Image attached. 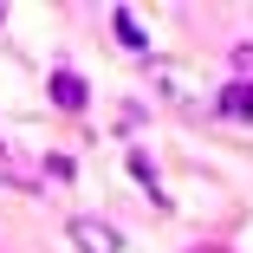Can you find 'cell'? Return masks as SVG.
<instances>
[{"label":"cell","mask_w":253,"mask_h":253,"mask_svg":"<svg viewBox=\"0 0 253 253\" xmlns=\"http://www.w3.org/2000/svg\"><path fill=\"white\" fill-rule=\"evenodd\" d=\"M188 253H221V247H188Z\"/></svg>","instance_id":"cell-8"},{"label":"cell","mask_w":253,"mask_h":253,"mask_svg":"<svg viewBox=\"0 0 253 253\" xmlns=\"http://www.w3.org/2000/svg\"><path fill=\"white\" fill-rule=\"evenodd\" d=\"M130 175H136V188H143L149 201H156V208H169V195H163V182H156V163H149V156H130Z\"/></svg>","instance_id":"cell-4"},{"label":"cell","mask_w":253,"mask_h":253,"mask_svg":"<svg viewBox=\"0 0 253 253\" xmlns=\"http://www.w3.org/2000/svg\"><path fill=\"white\" fill-rule=\"evenodd\" d=\"M111 33H117L124 45H136V52H143V45H149V33H143V20H136L130 7H117V13H111Z\"/></svg>","instance_id":"cell-5"},{"label":"cell","mask_w":253,"mask_h":253,"mask_svg":"<svg viewBox=\"0 0 253 253\" xmlns=\"http://www.w3.org/2000/svg\"><path fill=\"white\" fill-rule=\"evenodd\" d=\"M45 91H52L59 111H84V104H91V84H84L78 72H52V84H45Z\"/></svg>","instance_id":"cell-3"},{"label":"cell","mask_w":253,"mask_h":253,"mask_svg":"<svg viewBox=\"0 0 253 253\" xmlns=\"http://www.w3.org/2000/svg\"><path fill=\"white\" fill-rule=\"evenodd\" d=\"M214 111H221L227 124H253V84H247V78H227L221 97H214Z\"/></svg>","instance_id":"cell-2"},{"label":"cell","mask_w":253,"mask_h":253,"mask_svg":"<svg viewBox=\"0 0 253 253\" xmlns=\"http://www.w3.org/2000/svg\"><path fill=\"white\" fill-rule=\"evenodd\" d=\"M234 65H240V78L253 84V45H240V52H234Z\"/></svg>","instance_id":"cell-7"},{"label":"cell","mask_w":253,"mask_h":253,"mask_svg":"<svg viewBox=\"0 0 253 253\" xmlns=\"http://www.w3.org/2000/svg\"><path fill=\"white\" fill-rule=\"evenodd\" d=\"M72 247H78V253H117L124 240H117V227H111V221L78 214V221H72Z\"/></svg>","instance_id":"cell-1"},{"label":"cell","mask_w":253,"mask_h":253,"mask_svg":"<svg viewBox=\"0 0 253 253\" xmlns=\"http://www.w3.org/2000/svg\"><path fill=\"white\" fill-rule=\"evenodd\" d=\"M45 182H78L72 175V156H45Z\"/></svg>","instance_id":"cell-6"},{"label":"cell","mask_w":253,"mask_h":253,"mask_svg":"<svg viewBox=\"0 0 253 253\" xmlns=\"http://www.w3.org/2000/svg\"><path fill=\"white\" fill-rule=\"evenodd\" d=\"M0 20H7V7H0Z\"/></svg>","instance_id":"cell-9"}]
</instances>
